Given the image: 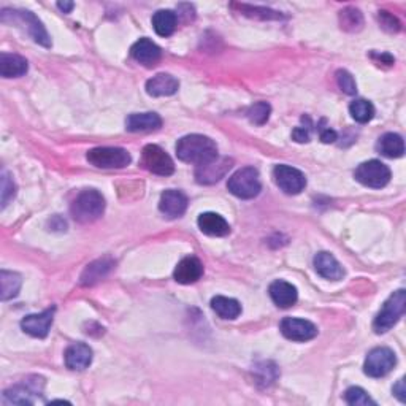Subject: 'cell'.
Returning <instances> with one entry per match:
<instances>
[{
  "instance_id": "obj_20",
  "label": "cell",
  "mask_w": 406,
  "mask_h": 406,
  "mask_svg": "<svg viewBox=\"0 0 406 406\" xmlns=\"http://www.w3.org/2000/svg\"><path fill=\"white\" fill-rule=\"evenodd\" d=\"M179 88V81L169 75V73H159V75L152 77L146 81V92L151 97H169L173 96Z\"/></svg>"
},
{
  "instance_id": "obj_4",
  "label": "cell",
  "mask_w": 406,
  "mask_h": 406,
  "mask_svg": "<svg viewBox=\"0 0 406 406\" xmlns=\"http://www.w3.org/2000/svg\"><path fill=\"white\" fill-rule=\"evenodd\" d=\"M405 310L406 292L405 289H398L385 300L381 311L378 312L375 321H373V330H375L376 334H385V332H389L400 321V317L405 315Z\"/></svg>"
},
{
  "instance_id": "obj_26",
  "label": "cell",
  "mask_w": 406,
  "mask_h": 406,
  "mask_svg": "<svg viewBox=\"0 0 406 406\" xmlns=\"http://www.w3.org/2000/svg\"><path fill=\"white\" fill-rule=\"evenodd\" d=\"M376 150L379 154H383L389 159H397L405 154V142L398 134H392V132H389V134H384L378 140Z\"/></svg>"
},
{
  "instance_id": "obj_39",
  "label": "cell",
  "mask_w": 406,
  "mask_h": 406,
  "mask_svg": "<svg viewBox=\"0 0 406 406\" xmlns=\"http://www.w3.org/2000/svg\"><path fill=\"white\" fill-rule=\"evenodd\" d=\"M319 137H321L324 143H334L338 138L337 132L330 128H321V134H319Z\"/></svg>"
},
{
  "instance_id": "obj_24",
  "label": "cell",
  "mask_w": 406,
  "mask_h": 406,
  "mask_svg": "<svg viewBox=\"0 0 406 406\" xmlns=\"http://www.w3.org/2000/svg\"><path fill=\"white\" fill-rule=\"evenodd\" d=\"M29 64L23 56L2 52L0 55V77L4 78H19L28 73Z\"/></svg>"
},
{
  "instance_id": "obj_15",
  "label": "cell",
  "mask_w": 406,
  "mask_h": 406,
  "mask_svg": "<svg viewBox=\"0 0 406 406\" xmlns=\"http://www.w3.org/2000/svg\"><path fill=\"white\" fill-rule=\"evenodd\" d=\"M159 210L164 216L170 219L183 216L188 210V197L176 189L165 191L161 196V201H159Z\"/></svg>"
},
{
  "instance_id": "obj_30",
  "label": "cell",
  "mask_w": 406,
  "mask_h": 406,
  "mask_svg": "<svg viewBox=\"0 0 406 406\" xmlns=\"http://www.w3.org/2000/svg\"><path fill=\"white\" fill-rule=\"evenodd\" d=\"M349 113L354 121L361 124L370 123L373 118H375V106L371 102L363 101V98H359L349 105Z\"/></svg>"
},
{
  "instance_id": "obj_22",
  "label": "cell",
  "mask_w": 406,
  "mask_h": 406,
  "mask_svg": "<svg viewBox=\"0 0 406 406\" xmlns=\"http://www.w3.org/2000/svg\"><path fill=\"white\" fill-rule=\"evenodd\" d=\"M198 229L210 237H225L230 234V225L218 213H202L198 216Z\"/></svg>"
},
{
  "instance_id": "obj_28",
  "label": "cell",
  "mask_w": 406,
  "mask_h": 406,
  "mask_svg": "<svg viewBox=\"0 0 406 406\" xmlns=\"http://www.w3.org/2000/svg\"><path fill=\"white\" fill-rule=\"evenodd\" d=\"M211 308L216 311V315L222 319H237L242 315V305L235 298L218 295L211 300Z\"/></svg>"
},
{
  "instance_id": "obj_17",
  "label": "cell",
  "mask_w": 406,
  "mask_h": 406,
  "mask_svg": "<svg viewBox=\"0 0 406 406\" xmlns=\"http://www.w3.org/2000/svg\"><path fill=\"white\" fill-rule=\"evenodd\" d=\"M65 365L67 368L75 371H83L92 362V349L84 343H73L70 344L64 354Z\"/></svg>"
},
{
  "instance_id": "obj_38",
  "label": "cell",
  "mask_w": 406,
  "mask_h": 406,
  "mask_svg": "<svg viewBox=\"0 0 406 406\" xmlns=\"http://www.w3.org/2000/svg\"><path fill=\"white\" fill-rule=\"evenodd\" d=\"M292 138L295 140L297 143H308L310 142V128H295L294 132H292Z\"/></svg>"
},
{
  "instance_id": "obj_36",
  "label": "cell",
  "mask_w": 406,
  "mask_h": 406,
  "mask_svg": "<svg viewBox=\"0 0 406 406\" xmlns=\"http://www.w3.org/2000/svg\"><path fill=\"white\" fill-rule=\"evenodd\" d=\"M239 10H242L246 16H251V15L257 16L259 13H261L264 19H278V18H281V15H279L278 11H271V10H267V9H257V6L239 5ZM254 16H252V18H254Z\"/></svg>"
},
{
  "instance_id": "obj_31",
  "label": "cell",
  "mask_w": 406,
  "mask_h": 406,
  "mask_svg": "<svg viewBox=\"0 0 406 406\" xmlns=\"http://www.w3.org/2000/svg\"><path fill=\"white\" fill-rule=\"evenodd\" d=\"M339 26H342V29L348 30V32L361 30L363 26L362 13L357 9H352V6L339 11Z\"/></svg>"
},
{
  "instance_id": "obj_18",
  "label": "cell",
  "mask_w": 406,
  "mask_h": 406,
  "mask_svg": "<svg viewBox=\"0 0 406 406\" xmlns=\"http://www.w3.org/2000/svg\"><path fill=\"white\" fill-rule=\"evenodd\" d=\"M130 55L137 62L146 65V67H152V65L159 62L162 51L154 42H151L150 38H140L130 48Z\"/></svg>"
},
{
  "instance_id": "obj_25",
  "label": "cell",
  "mask_w": 406,
  "mask_h": 406,
  "mask_svg": "<svg viewBox=\"0 0 406 406\" xmlns=\"http://www.w3.org/2000/svg\"><path fill=\"white\" fill-rule=\"evenodd\" d=\"M113 267H115V262H113L111 259H108V257L98 259V261L89 264L88 267L84 269L83 275H81V284L83 286H92V284L98 283L102 278L108 275Z\"/></svg>"
},
{
  "instance_id": "obj_21",
  "label": "cell",
  "mask_w": 406,
  "mask_h": 406,
  "mask_svg": "<svg viewBox=\"0 0 406 406\" xmlns=\"http://www.w3.org/2000/svg\"><path fill=\"white\" fill-rule=\"evenodd\" d=\"M315 269L325 279L330 281H339L344 276V270L337 259L330 252H317L315 257Z\"/></svg>"
},
{
  "instance_id": "obj_2",
  "label": "cell",
  "mask_w": 406,
  "mask_h": 406,
  "mask_svg": "<svg viewBox=\"0 0 406 406\" xmlns=\"http://www.w3.org/2000/svg\"><path fill=\"white\" fill-rule=\"evenodd\" d=\"M0 21L4 24H15L19 26V28H23L32 38H34L35 43L45 46V48H50L51 46V38L48 32H46L45 26L34 13L29 10L4 9L2 13H0Z\"/></svg>"
},
{
  "instance_id": "obj_29",
  "label": "cell",
  "mask_w": 406,
  "mask_h": 406,
  "mask_svg": "<svg viewBox=\"0 0 406 406\" xmlns=\"http://www.w3.org/2000/svg\"><path fill=\"white\" fill-rule=\"evenodd\" d=\"M23 286V278L15 271H0V288H2V300L6 302L15 298Z\"/></svg>"
},
{
  "instance_id": "obj_7",
  "label": "cell",
  "mask_w": 406,
  "mask_h": 406,
  "mask_svg": "<svg viewBox=\"0 0 406 406\" xmlns=\"http://www.w3.org/2000/svg\"><path fill=\"white\" fill-rule=\"evenodd\" d=\"M356 179L361 184L373 189H381L390 181V169L381 161H368L359 165L354 171Z\"/></svg>"
},
{
  "instance_id": "obj_8",
  "label": "cell",
  "mask_w": 406,
  "mask_h": 406,
  "mask_svg": "<svg viewBox=\"0 0 406 406\" xmlns=\"http://www.w3.org/2000/svg\"><path fill=\"white\" fill-rule=\"evenodd\" d=\"M397 357L389 348H375L368 352L363 363L365 375L370 378H383L394 370Z\"/></svg>"
},
{
  "instance_id": "obj_13",
  "label": "cell",
  "mask_w": 406,
  "mask_h": 406,
  "mask_svg": "<svg viewBox=\"0 0 406 406\" xmlns=\"http://www.w3.org/2000/svg\"><path fill=\"white\" fill-rule=\"evenodd\" d=\"M234 165V161L229 157H216L215 161L197 165L196 179L198 184H215L219 179L227 175Z\"/></svg>"
},
{
  "instance_id": "obj_37",
  "label": "cell",
  "mask_w": 406,
  "mask_h": 406,
  "mask_svg": "<svg viewBox=\"0 0 406 406\" xmlns=\"http://www.w3.org/2000/svg\"><path fill=\"white\" fill-rule=\"evenodd\" d=\"M379 23H381L383 28L385 30H389V32H398L400 30V21L394 16V15H390L389 11H379Z\"/></svg>"
},
{
  "instance_id": "obj_33",
  "label": "cell",
  "mask_w": 406,
  "mask_h": 406,
  "mask_svg": "<svg viewBox=\"0 0 406 406\" xmlns=\"http://www.w3.org/2000/svg\"><path fill=\"white\" fill-rule=\"evenodd\" d=\"M344 402L351 406H368V405L375 406L376 405L362 388H349L344 392Z\"/></svg>"
},
{
  "instance_id": "obj_9",
  "label": "cell",
  "mask_w": 406,
  "mask_h": 406,
  "mask_svg": "<svg viewBox=\"0 0 406 406\" xmlns=\"http://www.w3.org/2000/svg\"><path fill=\"white\" fill-rule=\"evenodd\" d=\"M142 165L148 171L161 176H169L175 171V164H173L171 157L157 145L145 146L142 152Z\"/></svg>"
},
{
  "instance_id": "obj_41",
  "label": "cell",
  "mask_w": 406,
  "mask_h": 406,
  "mask_svg": "<svg viewBox=\"0 0 406 406\" xmlns=\"http://www.w3.org/2000/svg\"><path fill=\"white\" fill-rule=\"evenodd\" d=\"M57 6H59V10H62L64 13H70L75 5H73V2H59Z\"/></svg>"
},
{
  "instance_id": "obj_34",
  "label": "cell",
  "mask_w": 406,
  "mask_h": 406,
  "mask_svg": "<svg viewBox=\"0 0 406 406\" xmlns=\"http://www.w3.org/2000/svg\"><path fill=\"white\" fill-rule=\"evenodd\" d=\"M337 83L344 94L354 96L357 92V84L354 77L351 75L348 70H338L337 72Z\"/></svg>"
},
{
  "instance_id": "obj_14",
  "label": "cell",
  "mask_w": 406,
  "mask_h": 406,
  "mask_svg": "<svg viewBox=\"0 0 406 406\" xmlns=\"http://www.w3.org/2000/svg\"><path fill=\"white\" fill-rule=\"evenodd\" d=\"M55 312H56V306H52V308L38 312V315L26 316L21 321V329L26 332V334L34 338L48 337L52 321H55Z\"/></svg>"
},
{
  "instance_id": "obj_16",
  "label": "cell",
  "mask_w": 406,
  "mask_h": 406,
  "mask_svg": "<svg viewBox=\"0 0 406 406\" xmlns=\"http://www.w3.org/2000/svg\"><path fill=\"white\" fill-rule=\"evenodd\" d=\"M203 275V264L201 259L194 256L184 257L183 261H179L175 271H173V278L179 284H192L197 283L198 279Z\"/></svg>"
},
{
  "instance_id": "obj_40",
  "label": "cell",
  "mask_w": 406,
  "mask_h": 406,
  "mask_svg": "<svg viewBox=\"0 0 406 406\" xmlns=\"http://www.w3.org/2000/svg\"><path fill=\"white\" fill-rule=\"evenodd\" d=\"M394 395L398 398V400H400L402 403H405L406 402V389H405V379L402 378V379H398L397 381V384L394 385Z\"/></svg>"
},
{
  "instance_id": "obj_3",
  "label": "cell",
  "mask_w": 406,
  "mask_h": 406,
  "mask_svg": "<svg viewBox=\"0 0 406 406\" xmlns=\"http://www.w3.org/2000/svg\"><path fill=\"white\" fill-rule=\"evenodd\" d=\"M105 198L96 189H86L78 194L70 206V213L75 221L81 224L94 222L103 215Z\"/></svg>"
},
{
  "instance_id": "obj_1",
  "label": "cell",
  "mask_w": 406,
  "mask_h": 406,
  "mask_svg": "<svg viewBox=\"0 0 406 406\" xmlns=\"http://www.w3.org/2000/svg\"><path fill=\"white\" fill-rule=\"evenodd\" d=\"M176 156L179 161L202 165L215 161L218 157V146L210 137L192 134L178 140Z\"/></svg>"
},
{
  "instance_id": "obj_5",
  "label": "cell",
  "mask_w": 406,
  "mask_h": 406,
  "mask_svg": "<svg viewBox=\"0 0 406 406\" xmlns=\"http://www.w3.org/2000/svg\"><path fill=\"white\" fill-rule=\"evenodd\" d=\"M227 189L230 191V194H234L238 198H243V201H249V198L257 197L262 189L259 171L254 167L239 169L229 178Z\"/></svg>"
},
{
  "instance_id": "obj_12",
  "label": "cell",
  "mask_w": 406,
  "mask_h": 406,
  "mask_svg": "<svg viewBox=\"0 0 406 406\" xmlns=\"http://www.w3.org/2000/svg\"><path fill=\"white\" fill-rule=\"evenodd\" d=\"M279 330L288 339L300 343L310 342V339L316 338L317 335V327L315 324L298 317H284L281 324H279Z\"/></svg>"
},
{
  "instance_id": "obj_27",
  "label": "cell",
  "mask_w": 406,
  "mask_h": 406,
  "mask_svg": "<svg viewBox=\"0 0 406 406\" xmlns=\"http://www.w3.org/2000/svg\"><path fill=\"white\" fill-rule=\"evenodd\" d=\"M178 16L171 10H159L152 16V28L161 37H170L176 30Z\"/></svg>"
},
{
  "instance_id": "obj_10",
  "label": "cell",
  "mask_w": 406,
  "mask_h": 406,
  "mask_svg": "<svg viewBox=\"0 0 406 406\" xmlns=\"http://www.w3.org/2000/svg\"><path fill=\"white\" fill-rule=\"evenodd\" d=\"M273 178L279 189L288 196H297L306 188V178L300 170L291 165H276L273 170Z\"/></svg>"
},
{
  "instance_id": "obj_32",
  "label": "cell",
  "mask_w": 406,
  "mask_h": 406,
  "mask_svg": "<svg viewBox=\"0 0 406 406\" xmlns=\"http://www.w3.org/2000/svg\"><path fill=\"white\" fill-rule=\"evenodd\" d=\"M270 113H271V106L267 102H257L251 106L248 113H246V116H248V119L252 124L264 125L269 121Z\"/></svg>"
},
{
  "instance_id": "obj_35",
  "label": "cell",
  "mask_w": 406,
  "mask_h": 406,
  "mask_svg": "<svg viewBox=\"0 0 406 406\" xmlns=\"http://www.w3.org/2000/svg\"><path fill=\"white\" fill-rule=\"evenodd\" d=\"M0 194H2V208H5L11 198H15L16 196V184L6 170L2 171V192Z\"/></svg>"
},
{
  "instance_id": "obj_11",
  "label": "cell",
  "mask_w": 406,
  "mask_h": 406,
  "mask_svg": "<svg viewBox=\"0 0 406 406\" xmlns=\"http://www.w3.org/2000/svg\"><path fill=\"white\" fill-rule=\"evenodd\" d=\"M43 379L35 378V381H24V384H18L15 388L5 390L4 403L6 405H32L35 402V397L42 394Z\"/></svg>"
},
{
  "instance_id": "obj_6",
  "label": "cell",
  "mask_w": 406,
  "mask_h": 406,
  "mask_svg": "<svg viewBox=\"0 0 406 406\" xmlns=\"http://www.w3.org/2000/svg\"><path fill=\"white\" fill-rule=\"evenodd\" d=\"M89 164L97 169H124L132 162V157L124 148H94L86 154Z\"/></svg>"
},
{
  "instance_id": "obj_23",
  "label": "cell",
  "mask_w": 406,
  "mask_h": 406,
  "mask_svg": "<svg viewBox=\"0 0 406 406\" xmlns=\"http://www.w3.org/2000/svg\"><path fill=\"white\" fill-rule=\"evenodd\" d=\"M162 128V119L157 113H134L125 119V129L129 132H152Z\"/></svg>"
},
{
  "instance_id": "obj_19",
  "label": "cell",
  "mask_w": 406,
  "mask_h": 406,
  "mask_svg": "<svg viewBox=\"0 0 406 406\" xmlns=\"http://www.w3.org/2000/svg\"><path fill=\"white\" fill-rule=\"evenodd\" d=\"M270 297L273 303L279 308H291L292 305H295L298 298V292L295 286H292L288 281H283V279H278V281H273L270 284Z\"/></svg>"
}]
</instances>
